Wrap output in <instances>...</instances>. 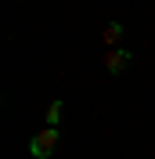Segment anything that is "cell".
Masks as SVG:
<instances>
[{
	"mask_svg": "<svg viewBox=\"0 0 155 159\" xmlns=\"http://www.w3.org/2000/svg\"><path fill=\"white\" fill-rule=\"evenodd\" d=\"M61 112H65V105H61V101H51V105H47V127H58Z\"/></svg>",
	"mask_w": 155,
	"mask_h": 159,
	"instance_id": "cell-4",
	"label": "cell"
},
{
	"mask_svg": "<svg viewBox=\"0 0 155 159\" xmlns=\"http://www.w3.org/2000/svg\"><path fill=\"white\" fill-rule=\"evenodd\" d=\"M58 141H61V130L58 127H43L36 138L29 141V156L33 159H51V152L58 148Z\"/></svg>",
	"mask_w": 155,
	"mask_h": 159,
	"instance_id": "cell-1",
	"label": "cell"
},
{
	"mask_svg": "<svg viewBox=\"0 0 155 159\" xmlns=\"http://www.w3.org/2000/svg\"><path fill=\"white\" fill-rule=\"evenodd\" d=\"M101 36H105V47H119V40H123V22H108Z\"/></svg>",
	"mask_w": 155,
	"mask_h": 159,
	"instance_id": "cell-3",
	"label": "cell"
},
{
	"mask_svg": "<svg viewBox=\"0 0 155 159\" xmlns=\"http://www.w3.org/2000/svg\"><path fill=\"white\" fill-rule=\"evenodd\" d=\"M134 65V54L130 51H123V47H108L105 51V69H108V76H119V72H126Z\"/></svg>",
	"mask_w": 155,
	"mask_h": 159,
	"instance_id": "cell-2",
	"label": "cell"
}]
</instances>
